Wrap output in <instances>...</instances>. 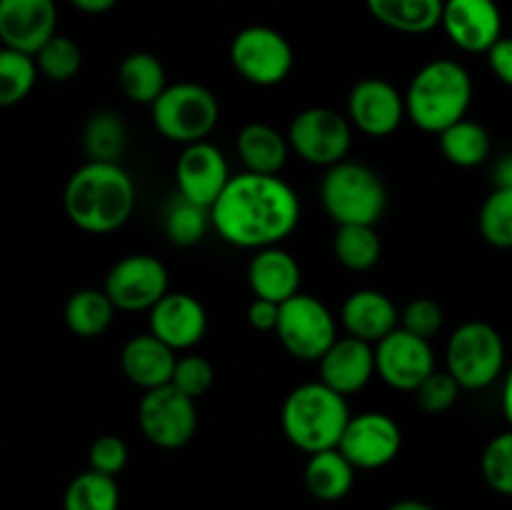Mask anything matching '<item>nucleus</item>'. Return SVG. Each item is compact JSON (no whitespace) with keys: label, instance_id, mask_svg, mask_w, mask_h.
<instances>
[{"label":"nucleus","instance_id":"6e6552de","mask_svg":"<svg viewBox=\"0 0 512 510\" xmlns=\"http://www.w3.org/2000/svg\"><path fill=\"white\" fill-rule=\"evenodd\" d=\"M280 345L293 358L305 363H320L325 353L338 340V320L328 305L313 295L298 293L280 305V320L275 328Z\"/></svg>","mask_w":512,"mask_h":510},{"label":"nucleus","instance_id":"9d476101","mask_svg":"<svg viewBox=\"0 0 512 510\" xmlns=\"http://www.w3.org/2000/svg\"><path fill=\"white\" fill-rule=\"evenodd\" d=\"M290 148L295 155L318 168L343 163L353 143V123L333 108H305L290 120Z\"/></svg>","mask_w":512,"mask_h":510},{"label":"nucleus","instance_id":"a878e982","mask_svg":"<svg viewBox=\"0 0 512 510\" xmlns=\"http://www.w3.org/2000/svg\"><path fill=\"white\" fill-rule=\"evenodd\" d=\"M355 465L340 453V448L320 450L313 453L305 463V488L310 495L323 503H335L343 500L353 490L355 483Z\"/></svg>","mask_w":512,"mask_h":510},{"label":"nucleus","instance_id":"49530a36","mask_svg":"<svg viewBox=\"0 0 512 510\" xmlns=\"http://www.w3.org/2000/svg\"><path fill=\"white\" fill-rule=\"evenodd\" d=\"M503 413L512 428V365H510L508 375H505V383H503Z\"/></svg>","mask_w":512,"mask_h":510},{"label":"nucleus","instance_id":"a211bd4d","mask_svg":"<svg viewBox=\"0 0 512 510\" xmlns=\"http://www.w3.org/2000/svg\"><path fill=\"white\" fill-rule=\"evenodd\" d=\"M53 35H58L55 0H0L3 48L35 55Z\"/></svg>","mask_w":512,"mask_h":510},{"label":"nucleus","instance_id":"4468645a","mask_svg":"<svg viewBox=\"0 0 512 510\" xmlns=\"http://www.w3.org/2000/svg\"><path fill=\"white\" fill-rule=\"evenodd\" d=\"M375 365L390 388L415 393L435 373V355L430 340L398 328L375 345Z\"/></svg>","mask_w":512,"mask_h":510},{"label":"nucleus","instance_id":"7c9ffc66","mask_svg":"<svg viewBox=\"0 0 512 510\" xmlns=\"http://www.w3.org/2000/svg\"><path fill=\"white\" fill-rule=\"evenodd\" d=\"M438 140L445 160H450L458 168H475V165L485 163L490 155L488 130L475 120L463 118L460 123L450 125L448 130L438 135Z\"/></svg>","mask_w":512,"mask_h":510},{"label":"nucleus","instance_id":"e433bc0d","mask_svg":"<svg viewBox=\"0 0 512 510\" xmlns=\"http://www.w3.org/2000/svg\"><path fill=\"white\" fill-rule=\"evenodd\" d=\"M480 470L483 478L495 493L512 498V428L505 433L495 435L483 450L480 458Z\"/></svg>","mask_w":512,"mask_h":510},{"label":"nucleus","instance_id":"b1692460","mask_svg":"<svg viewBox=\"0 0 512 510\" xmlns=\"http://www.w3.org/2000/svg\"><path fill=\"white\" fill-rule=\"evenodd\" d=\"M240 160L248 173L278 175L290 155V140L268 123H248L240 128L235 140Z\"/></svg>","mask_w":512,"mask_h":510},{"label":"nucleus","instance_id":"c03bdc74","mask_svg":"<svg viewBox=\"0 0 512 510\" xmlns=\"http://www.w3.org/2000/svg\"><path fill=\"white\" fill-rule=\"evenodd\" d=\"M493 183H495V188L512 190V153H505L503 158L495 163Z\"/></svg>","mask_w":512,"mask_h":510},{"label":"nucleus","instance_id":"412c9836","mask_svg":"<svg viewBox=\"0 0 512 510\" xmlns=\"http://www.w3.org/2000/svg\"><path fill=\"white\" fill-rule=\"evenodd\" d=\"M340 323H343L345 333L353 338L378 345L380 340L400 328V313L388 295L373 288H363L345 298Z\"/></svg>","mask_w":512,"mask_h":510},{"label":"nucleus","instance_id":"423d86ee","mask_svg":"<svg viewBox=\"0 0 512 510\" xmlns=\"http://www.w3.org/2000/svg\"><path fill=\"white\" fill-rule=\"evenodd\" d=\"M153 125L163 138L193 145L208 138L220 120V105L213 90L200 83H175L150 105Z\"/></svg>","mask_w":512,"mask_h":510},{"label":"nucleus","instance_id":"393cba45","mask_svg":"<svg viewBox=\"0 0 512 510\" xmlns=\"http://www.w3.org/2000/svg\"><path fill=\"white\" fill-rule=\"evenodd\" d=\"M370 15L385 28L405 35H425L443 23L445 0H365Z\"/></svg>","mask_w":512,"mask_h":510},{"label":"nucleus","instance_id":"473e14b6","mask_svg":"<svg viewBox=\"0 0 512 510\" xmlns=\"http://www.w3.org/2000/svg\"><path fill=\"white\" fill-rule=\"evenodd\" d=\"M128 143L125 123L115 113H95L83 130V148L88 160L98 163H118Z\"/></svg>","mask_w":512,"mask_h":510},{"label":"nucleus","instance_id":"c756f323","mask_svg":"<svg viewBox=\"0 0 512 510\" xmlns=\"http://www.w3.org/2000/svg\"><path fill=\"white\" fill-rule=\"evenodd\" d=\"M333 253L343 268L353 270V273H365L378 265L383 243H380V235L375 233V225H338Z\"/></svg>","mask_w":512,"mask_h":510},{"label":"nucleus","instance_id":"bb28decb","mask_svg":"<svg viewBox=\"0 0 512 510\" xmlns=\"http://www.w3.org/2000/svg\"><path fill=\"white\" fill-rule=\"evenodd\" d=\"M115 310L118 308L105 288H80L65 303L63 318L70 333L78 338H98L110 328Z\"/></svg>","mask_w":512,"mask_h":510},{"label":"nucleus","instance_id":"f257e3e1","mask_svg":"<svg viewBox=\"0 0 512 510\" xmlns=\"http://www.w3.org/2000/svg\"><path fill=\"white\" fill-rule=\"evenodd\" d=\"M213 228L225 243L263 250L283 243L300 223L298 193L280 175H233L215 205Z\"/></svg>","mask_w":512,"mask_h":510},{"label":"nucleus","instance_id":"6ab92c4d","mask_svg":"<svg viewBox=\"0 0 512 510\" xmlns=\"http://www.w3.org/2000/svg\"><path fill=\"white\" fill-rule=\"evenodd\" d=\"M148 325L155 338H160L178 353V350L195 348L205 338L208 313L195 295L168 293L150 310Z\"/></svg>","mask_w":512,"mask_h":510},{"label":"nucleus","instance_id":"f03ea898","mask_svg":"<svg viewBox=\"0 0 512 510\" xmlns=\"http://www.w3.org/2000/svg\"><path fill=\"white\" fill-rule=\"evenodd\" d=\"M63 205L70 223L83 233H113L133 215L135 183L120 163L88 160L65 183Z\"/></svg>","mask_w":512,"mask_h":510},{"label":"nucleus","instance_id":"79ce46f5","mask_svg":"<svg viewBox=\"0 0 512 510\" xmlns=\"http://www.w3.org/2000/svg\"><path fill=\"white\" fill-rule=\"evenodd\" d=\"M488 63L495 78L512 88V38H500L488 50Z\"/></svg>","mask_w":512,"mask_h":510},{"label":"nucleus","instance_id":"cd10ccee","mask_svg":"<svg viewBox=\"0 0 512 510\" xmlns=\"http://www.w3.org/2000/svg\"><path fill=\"white\" fill-rule=\"evenodd\" d=\"M118 85L133 103L153 105L168 88L165 65L153 53H130L118 68Z\"/></svg>","mask_w":512,"mask_h":510},{"label":"nucleus","instance_id":"2eb2a0df","mask_svg":"<svg viewBox=\"0 0 512 510\" xmlns=\"http://www.w3.org/2000/svg\"><path fill=\"white\" fill-rule=\"evenodd\" d=\"M348 118L360 133L370 138H388L400 128L408 110L405 95L383 78H365L350 90Z\"/></svg>","mask_w":512,"mask_h":510},{"label":"nucleus","instance_id":"dca6fc26","mask_svg":"<svg viewBox=\"0 0 512 510\" xmlns=\"http://www.w3.org/2000/svg\"><path fill=\"white\" fill-rule=\"evenodd\" d=\"M440 25L465 53H488L503 38V13L495 0H445Z\"/></svg>","mask_w":512,"mask_h":510},{"label":"nucleus","instance_id":"f8f14e48","mask_svg":"<svg viewBox=\"0 0 512 510\" xmlns=\"http://www.w3.org/2000/svg\"><path fill=\"white\" fill-rule=\"evenodd\" d=\"M168 268L155 255L135 253L118 260L105 278V293L115 303V308L125 313L153 310L168 290Z\"/></svg>","mask_w":512,"mask_h":510},{"label":"nucleus","instance_id":"9b49d317","mask_svg":"<svg viewBox=\"0 0 512 510\" xmlns=\"http://www.w3.org/2000/svg\"><path fill=\"white\" fill-rule=\"evenodd\" d=\"M138 425L145 440L163 450H178L193 440L198 430L195 400L175 385L145 390L138 405Z\"/></svg>","mask_w":512,"mask_h":510},{"label":"nucleus","instance_id":"2f4dec72","mask_svg":"<svg viewBox=\"0 0 512 510\" xmlns=\"http://www.w3.org/2000/svg\"><path fill=\"white\" fill-rule=\"evenodd\" d=\"M120 488L113 475L85 470L75 475L63 495V510H118Z\"/></svg>","mask_w":512,"mask_h":510},{"label":"nucleus","instance_id":"a18cd8bd","mask_svg":"<svg viewBox=\"0 0 512 510\" xmlns=\"http://www.w3.org/2000/svg\"><path fill=\"white\" fill-rule=\"evenodd\" d=\"M73 8H78L80 13H88V15H100V13H108L118 5V0H70Z\"/></svg>","mask_w":512,"mask_h":510},{"label":"nucleus","instance_id":"ea45409f","mask_svg":"<svg viewBox=\"0 0 512 510\" xmlns=\"http://www.w3.org/2000/svg\"><path fill=\"white\" fill-rule=\"evenodd\" d=\"M445 315L443 308L435 303L433 298H415L405 305L403 315H400V328L408 333L418 335V338L433 340L435 335L443 330Z\"/></svg>","mask_w":512,"mask_h":510},{"label":"nucleus","instance_id":"aec40b11","mask_svg":"<svg viewBox=\"0 0 512 510\" xmlns=\"http://www.w3.org/2000/svg\"><path fill=\"white\" fill-rule=\"evenodd\" d=\"M378 373L373 343L343 335L320 358V380L340 395L360 393Z\"/></svg>","mask_w":512,"mask_h":510},{"label":"nucleus","instance_id":"f704fd0d","mask_svg":"<svg viewBox=\"0 0 512 510\" xmlns=\"http://www.w3.org/2000/svg\"><path fill=\"white\" fill-rule=\"evenodd\" d=\"M40 75L53 83H68L83 68V50L68 35H53L43 48L35 53Z\"/></svg>","mask_w":512,"mask_h":510},{"label":"nucleus","instance_id":"4c0bfd02","mask_svg":"<svg viewBox=\"0 0 512 510\" xmlns=\"http://www.w3.org/2000/svg\"><path fill=\"white\" fill-rule=\"evenodd\" d=\"M463 385L453 378L450 370H435L418 390H415V403L420 410H425L428 415H440L445 410H450L458 400Z\"/></svg>","mask_w":512,"mask_h":510},{"label":"nucleus","instance_id":"de8ad7c7","mask_svg":"<svg viewBox=\"0 0 512 510\" xmlns=\"http://www.w3.org/2000/svg\"><path fill=\"white\" fill-rule=\"evenodd\" d=\"M385 510H435V508L430 503H423V500L405 498V500H395V503L388 505Z\"/></svg>","mask_w":512,"mask_h":510},{"label":"nucleus","instance_id":"1a4fd4ad","mask_svg":"<svg viewBox=\"0 0 512 510\" xmlns=\"http://www.w3.org/2000/svg\"><path fill=\"white\" fill-rule=\"evenodd\" d=\"M230 63L235 73L260 88L280 85L295 63L293 48L280 30L268 25H248L230 43Z\"/></svg>","mask_w":512,"mask_h":510},{"label":"nucleus","instance_id":"c85d7f7f","mask_svg":"<svg viewBox=\"0 0 512 510\" xmlns=\"http://www.w3.org/2000/svg\"><path fill=\"white\" fill-rule=\"evenodd\" d=\"M213 228V213L208 205H200L185 195H175L163 210V230L168 240L180 248L198 245Z\"/></svg>","mask_w":512,"mask_h":510},{"label":"nucleus","instance_id":"72a5a7b5","mask_svg":"<svg viewBox=\"0 0 512 510\" xmlns=\"http://www.w3.org/2000/svg\"><path fill=\"white\" fill-rule=\"evenodd\" d=\"M38 73L40 68L35 55L10 48L0 50V105L10 108V105L23 103L35 88Z\"/></svg>","mask_w":512,"mask_h":510},{"label":"nucleus","instance_id":"a19ab883","mask_svg":"<svg viewBox=\"0 0 512 510\" xmlns=\"http://www.w3.org/2000/svg\"><path fill=\"white\" fill-rule=\"evenodd\" d=\"M90 470H98L105 475H120L128 465V445L118 435H100L93 440L88 453Z\"/></svg>","mask_w":512,"mask_h":510},{"label":"nucleus","instance_id":"4be33fe9","mask_svg":"<svg viewBox=\"0 0 512 510\" xmlns=\"http://www.w3.org/2000/svg\"><path fill=\"white\" fill-rule=\"evenodd\" d=\"M175 363H178L175 350L160 338H155L150 330L130 338L123 345V353H120V368H123L125 378L143 390L170 385Z\"/></svg>","mask_w":512,"mask_h":510},{"label":"nucleus","instance_id":"20e7f679","mask_svg":"<svg viewBox=\"0 0 512 510\" xmlns=\"http://www.w3.org/2000/svg\"><path fill=\"white\" fill-rule=\"evenodd\" d=\"M350 418L345 395L335 393L323 380L293 388L280 408L285 438L308 455L338 448Z\"/></svg>","mask_w":512,"mask_h":510},{"label":"nucleus","instance_id":"c9c22d12","mask_svg":"<svg viewBox=\"0 0 512 510\" xmlns=\"http://www.w3.org/2000/svg\"><path fill=\"white\" fill-rule=\"evenodd\" d=\"M478 228L485 243L495 248H512V190L495 188L485 198L478 215Z\"/></svg>","mask_w":512,"mask_h":510},{"label":"nucleus","instance_id":"ddd939ff","mask_svg":"<svg viewBox=\"0 0 512 510\" xmlns=\"http://www.w3.org/2000/svg\"><path fill=\"white\" fill-rule=\"evenodd\" d=\"M338 448L358 470H378L398 458L403 430L388 413L368 410L350 418Z\"/></svg>","mask_w":512,"mask_h":510},{"label":"nucleus","instance_id":"58836bf2","mask_svg":"<svg viewBox=\"0 0 512 510\" xmlns=\"http://www.w3.org/2000/svg\"><path fill=\"white\" fill-rule=\"evenodd\" d=\"M215 370L210 365V360H205L203 355H183L175 363V373L170 385H175L178 390H183L185 395H190L193 400L203 398L210 388H213Z\"/></svg>","mask_w":512,"mask_h":510},{"label":"nucleus","instance_id":"f3484780","mask_svg":"<svg viewBox=\"0 0 512 510\" xmlns=\"http://www.w3.org/2000/svg\"><path fill=\"white\" fill-rule=\"evenodd\" d=\"M230 180L233 175H230L228 160L213 143L200 140V143L185 145L175 165V183H178L180 195L213 208Z\"/></svg>","mask_w":512,"mask_h":510},{"label":"nucleus","instance_id":"7ed1b4c3","mask_svg":"<svg viewBox=\"0 0 512 510\" xmlns=\"http://www.w3.org/2000/svg\"><path fill=\"white\" fill-rule=\"evenodd\" d=\"M473 80L458 60L440 58L423 65L405 90V110L413 125L440 135L468 115Z\"/></svg>","mask_w":512,"mask_h":510},{"label":"nucleus","instance_id":"39448f33","mask_svg":"<svg viewBox=\"0 0 512 510\" xmlns=\"http://www.w3.org/2000/svg\"><path fill=\"white\" fill-rule=\"evenodd\" d=\"M320 203L335 225H375L388 205V190L373 168L343 160L325 170Z\"/></svg>","mask_w":512,"mask_h":510},{"label":"nucleus","instance_id":"5701e85b","mask_svg":"<svg viewBox=\"0 0 512 510\" xmlns=\"http://www.w3.org/2000/svg\"><path fill=\"white\" fill-rule=\"evenodd\" d=\"M300 280H303L300 263L278 245L255 250L248 265V283L255 298L275 300L283 305L285 300L300 293Z\"/></svg>","mask_w":512,"mask_h":510},{"label":"nucleus","instance_id":"0eeeda50","mask_svg":"<svg viewBox=\"0 0 512 510\" xmlns=\"http://www.w3.org/2000/svg\"><path fill=\"white\" fill-rule=\"evenodd\" d=\"M445 363L463 390H483L503 375V335L483 320H468L453 330L445 348Z\"/></svg>","mask_w":512,"mask_h":510},{"label":"nucleus","instance_id":"37998d69","mask_svg":"<svg viewBox=\"0 0 512 510\" xmlns=\"http://www.w3.org/2000/svg\"><path fill=\"white\" fill-rule=\"evenodd\" d=\"M248 320L255 330H263V333L275 330L280 320V303L265 298H253V303L248 308Z\"/></svg>","mask_w":512,"mask_h":510}]
</instances>
